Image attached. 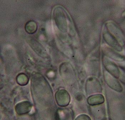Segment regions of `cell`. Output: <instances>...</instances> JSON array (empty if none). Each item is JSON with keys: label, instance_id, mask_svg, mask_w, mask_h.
Here are the masks:
<instances>
[{"label": "cell", "instance_id": "obj_1", "mask_svg": "<svg viewBox=\"0 0 125 120\" xmlns=\"http://www.w3.org/2000/svg\"><path fill=\"white\" fill-rule=\"evenodd\" d=\"M55 100L59 106L65 107L68 106L71 101V97L66 90L61 89L56 92L55 95Z\"/></svg>", "mask_w": 125, "mask_h": 120}, {"label": "cell", "instance_id": "obj_2", "mask_svg": "<svg viewBox=\"0 0 125 120\" xmlns=\"http://www.w3.org/2000/svg\"><path fill=\"white\" fill-rule=\"evenodd\" d=\"M104 75L106 83L111 88L118 92L122 91V87L116 78L107 71L105 72Z\"/></svg>", "mask_w": 125, "mask_h": 120}, {"label": "cell", "instance_id": "obj_3", "mask_svg": "<svg viewBox=\"0 0 125 120\" xmlns=\"http://www.w3.org/2000/svg\"><path fill=\"white\" fill-rule=\"evenodd\" d=\"M109 31L117 40L119 44L122 46L125 43L124 35L122 31L114 23H109L107 25Z\"/></svg>", "mask_w": 125, "mask_h": 120}, {"label": "cell", "instance_id": "obj_4", "mask_svg": "<svg viewBox=\"0 0 125 120\" xmlns=\"http://www.w3.org/2000/svg\"><path fill=\"white\" fill-rule=\"evenodd\" d=\"M32 105L28 101H23L18 103L15 107L16 113L19 115H24L31 111Z\"/></svg>", "mask_w": 125, "mask_h": 120}, {"label": "cell", "instance_id": "obj_5", "mask_svg": "<svg viewBox=\"0 0 125 120\" xmlns=\"http://www.w3.org/2000/svg\"><path fill=\"white\" fill-rule=\"evenodd\" d=\"M104 64L109 73L116 78L119 77L120 75V71L115 64L107 59L104 60Z\"/></svg>", "mask_w": 125, "mask_h": 120}, {"label": "cell", "instance_id": "obj_6", "mask_svg": "<svg viewBox=\"0 0 125 120\" xmlns=\"http://www.w3.org/2000/svg\"><path fill=\"white\" fill-rule=\"evenodd\" d=\"M104 37L105 41L109 45L117 50L119 51L122 50V45L109 31H107L104 34Z\"/></svg>", "mask_w": 125, "mask_h": 120}, {"label": "cell", "instance_id": "obj_7", "mask_svg": "<svg viewBox=\"0 0 125 120\" xmlns=\"http://www.w3.org/2000/svg\"><path fill=\"white\" fill-rule=\"evenodd\" d=\"M105 99L104 96L101 94H95L91 95L88 98V103L89 105L94 106L103 103Z\"/></svg>", "mask_w": 125, "mask_h": 120}, {"label": "cell", "instance_id": "obj_8", "mask_svg": "<svg viewBox=\"0 0 125 120\" xmlns=\"http://www.w3.org/2000/svg\"><path fill=\"white\" fill-rule=\"evenodd\" d=\"M37 25L34 21H29L27 23L25 26V29L27 32L29 34H32L36 32Z\"/></svg>", "mask_w": 125, "mask_h": 120}, {"label": "cell", "instance_id": "obj_9", "mask_svg": "<svg viewBox=\"0 0 125 120\" xmlns=\"http://www.w3.org/2000/svg\"><path fill=\"white\" fill-rule=\"evenodd\" d=\"M17 83L19 85L24 86L27 85L28 82V77L24 74H20L18 75L16 78Z\"/></svg>", "mask_w": 125, "mask_h": 120}, {"label": "cell", "instance_id": "obj_10", "mask_svg": "<svg viewBox=\"0 0 125 120\" xmlns=\"http://www.w3.org/2000/svg\"><path fill=\"white\" fill-rule=\"evenodd\" d=\"M75 120H91V119L88 115L84 114L79 115Z\"/></svg>", "mask_w": 125, "mask_h": 120}]
</instances>
